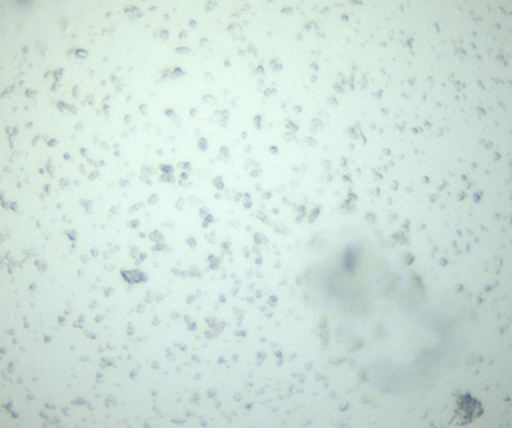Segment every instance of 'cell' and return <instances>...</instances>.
I'll use <instances>...</instances> for the list:
<instances>
[{
  "label": "cell",
  "instance_id": "obj_1",
  "mask_svg": "<svg viewBox=\"0 0 512 428\" xmlns=\"http://www.w3.org/2000/svg\"><path fill=\"white\" fill-rule=\"evenodd\" d=\"M455 413L460 424H469L475 421L478 416H481V413H483V406L472 395L463 394L457 399Z\"/></svg>",
  "mask_w": 512,
  "mask_h": 428
}]
</instances>
